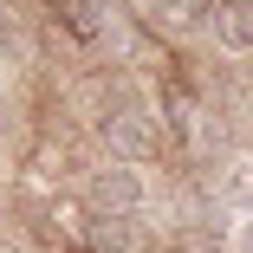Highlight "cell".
<instances>
[{"instance_id":"cell-1","label":"cell","mask_w":253,"mask_h":253,"mask_svg":"<svg viewBox=\"0 0 253 253\" xmlns=\"http://www.w3.org/2000/svg\"><path fill=\"white\" fill-rule=\"evenodd\" d=\"M104 143L117 149V156H130V163H143V156H156V117H149V104L124 84L111 104H104Z\"/></svg>"},{"instance_id":"cell-2","label":"cell","mask_w":253,"mask_h":253,"mask_svg":"<svg viewBox=\"0 0 253 253\" xmlns=\"http://www.w3.org/2000/svg\"><path fill=\"white\" fill-rule=\"evenodd\" d=\"M136 201H143V182L130 169H97L91 175V208L97 214H130Z\"/></svg>"},{"instance_id":"cell-3","label":"cell","mask_w":253,"mask_h":253,"mask_svg":"<svg viewBox=\"0 0 253 253\" xmlns=\"http://www.w3.org/2000/svg\"><path fill=\"white\" fill-rule=\"evenodd\" d=\"M84 240H91V253H149L143 234H136V221H124V214H97V221H84Z\"/></svg>"},{"instance_id":"cell-4","label":"cell","mask_w":253,"mask_h":253,"mask_svg":"<svg viewBox=\"0 0 253 253\" xmlns=\"http://www.w3.org/2000/svg\"><path fill=\"white\" fill-rule=\"evenodd\" d=\"M214 39L227 52H253V0H221L214 7Z\"/></svg>"},{"instance_id":"cell-5","label":"cell","mask_w":253,"mask_h":253,"mask_svg":"<svg viewBox=\"0 0 253 253\" xmlns=\"http://www.w3.org/2000/svg\"><path fill=\"white\" fill-rule=\"evenodd\" d=\"M221 0H163V20L169 26H201V20H214Z\"/></svg>"},{"instance_id":"cell-6","label":"cell","mask_w":253,"mask_h":253,"mask_svg":"<svg viewBox=\"0 0 253 253\" xmlns=\"http://www.w3.org/2000/svg\"><path fill=\"white\" fill-rule=\"evenodd\" d=\"M7 45H20V20H13L7 0H0V52H7Z\"/></svg>"},{"instance_id":"cell-7","label":"cell","mask_w":253,"mask_h":253,"mask_svg":"<svg viewBox=\"0 0 253 253\" xmlns=\"http://www.w3.org/2000/svg\"><path fill=\"white\" fill-rule=\"evenodd\" d=\"M234 253H253V214L240 221V234H234Z\"/></svg>"},{"instance_id":"cell-8","label":"cell","mask_w":253,"mask_h":253,"mask_svg":"<svg viewBox=\"0 0 253 253\" xmlns=\"http://www.w3.org/2000/svg\"><path fill=\"white\" fill-rule=\"evenodd\" d=\"M0 253H7V240H0Z\"/></svg>"}]
</instances>
